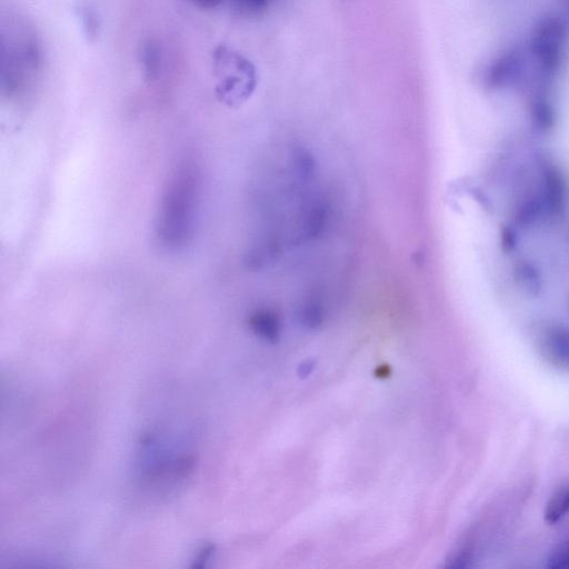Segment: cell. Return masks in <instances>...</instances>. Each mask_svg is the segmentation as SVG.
Returning a JSON list of instances; mask_svg holds the SVG:
<instances>
[{
	"instance_id": "cell-1",
	"label": "cell",
	"mask_w": 569,
	"mask_h": 569,
	"mask_svg": "<svg viewBox=\"0 0 569 569\" xmlns=\"http://www.w3.org/2000/svg\"><path fill=\"white\" fill-rule=\"evenodd\" d=\"M568 43L569 28L564 18L548 15L539 19L528 45L536 72L553 82L565 62Z\"/></svg>"
},
{
	"instance_id": "cell-2",
	"label": "cell",
	"mask_w": 569,
	"mask_h": 569,
	"mask_svg": "<svg viewBox=\"0 0 569 569\" xmlns=\"http://www.w3.org/2000/svg\"><path fill=\"white\" fill-rule=\"evenodd\" d=\"M531 63V54L523 47L508 48L485 66L482 72L483 83L487 88L496 91L522 85L528 76L534 74Z\"/></svg>"
},
{
	"instance_id": "cell-3",
	"label": "cell",
	"mask_w": 569,
	"mask_h": 569,
	"mask_svg": "<svg viewBox=\"0 0 569 569\" xmlns=\"http://www.w3.org/2000/svg\"><path fill=\"white\" fill-rule=\"evenodd\" d=\"M194 184L191 176L179 178L168 193L163 208V235L181 241L188 235L194 206Z\"/></svg>"
},
{
	"instance_id": "cell-4",
	"label": "cell",
	"mask_w": 569,
	"mask_h": 569,
	"mask_svg": "<svg viewBox=\"0 0 569 569\" xmlns=\"http://www.w3.org/2000/svg\"><path fill=\"white\" fill-rule=\"evenodd\" d=\"M42 61V48L37 39L34 35L25 34L19 41L18 47L12 48L8 72H4V83L9 91L13 93L25 91L41 71Z\"/></svg>"
},
{
	"instance_id": "cell-5",
	"label": "cell",
	"mask_w": 569,
	"mask_h": 569,
	"mask_svg": "<svg viewBox=\"0 0 569 569\" xmlns=\"http://www.w3.org/2000/svg\"><path fill=\"white\" fill-rule=\"evenodd\" d=\"M541 349L549 364L569 372V328L564 326L547 328L542 336Z\"/></svg>"
},
{
	"instance_id": "cell-6",
	"label": "cell",
	"mask_w": 569,
	"mask_h": 569,
	"mask_svg": "<svg viewBox=\"0 0 569 569\" xmlns=\"http://www.w3.org/2000/svg\"><path fill=\"white\" fill-rule=\"evenodd\" d=\"M544 177V206L549 212H561L566 203V186L562 176L554 168L549 167L546 169Z\"/></svg>"
},
{
	"instance_id": "cell-7",
	"label": "cell",
	"mask_w": 569,
	"mask_h": 569,
	"mask_svg": "<svg viewBox=\"0 0 569 569\" xmlns=\"http://www.w3.org/2000/svg\"><path fill=\"white\" fill-rule=\"evenodd\" d=\"M569 514V482L549 498L545 508V522L548 525H555Z\"/></svg>"
},
{
	"instance_id": "cell-8",
	"label": "cell",
	"mask_w": 569,
	"mask_h": 569,
	"mask_svg": "<svg viewBox=\"0 0 569 569\" xmlns=\"http://www.w3.org/2000/svg\"><path fill=\"white\" fill-rule=\"evenodd\" d=\"M516 279L519 286L525 289L526 293L537 295L539 292H541V275H539L534 266L531 264L524 263L518 265L516 269Z\"/></svg>"
},
{
	"instance_id": "cell-9",
	"label": "cell",
	"mask_w": 569,
	"mask_h": 569,
	"mask_svg": "<svg viewBox=\"0 0 569 569\" xmlns=\"http://www.w3.org/2000/svg\"><path fill=\"white\" fill-rule=\"evenodd\" d=\"M543 215V204L539 201H528L517 213V223L523 227L535 225Z\"/></svg>"
},
{
	"instance_id": "cell-10",
	"label": "cell",
	"mask_w": 569,
	"mask_h": 569,
	"mask_svg": "<svg viewBox=\"0 0 569 569\" xmlns=\"http://www.w3.org/2000/svg\"><path fill=\"white\" fill-rule=\"evenodd\" d=\"M547 566L555 569H569V538L554 548L547 559Z\"/></svg>"
},
{
	"instance_id": "cell-11",
	"label": "cell",
	"mask_w": 569,
	"mask_h": 569,
	"mask_svg": "<svg viewBox=\"0 0 569 569\" xmlns=\"http://www.w3.org/2000/svg\"><path fill=\"white\" fill-rule=\"evenodd\" d=\"M157 48L152 45H148L144 51V66L145 71L148 76L155 77L157 75V71L159 68V63H161V59H159Z\"/></svg>"
},
{
	"instance_id": "cell-12",
	"label": "cell",
	"mask_w": 569,
	"mask_h": 569,
	"mask_svg": "<svg viewBox=\"0 0 569 569\" xmlns=\"http://www.w3.org/2000/svg\"><path fill=\"white\" fill-rule=\"evenodd\" d=\"M271 0H236V3L242 9L249 13L261 12Z\"/></svg>"
},
{
	"instance_id": "cell-13",
	"label": "cell",
	"mask_w": 569,
	"mask_h": 569,
	"mask_svg": "<svg viewBox=\"0 0 569 569\" xmlns=\"http://www.w3.org/2000/svg\"><path fill=\"white\" fill-rule=\"evenodd\" d=\"M517 245V236L513 228L505 227L502 233V246L506 253L514 251Z\"/></svg>"
},
{
	"instance_id": "cell-14",
	"label": "cell",
	"mask_w": 569,
	"mask_h": 569,
	"mask_svg": "<svg viewBox=\"0 0 569 569\" xmlns=\"http://www.w3.org/2000/svg\"><path fill=\"white\" fill-rule=\"evenodd\" d=\"M215 546L213 544H209L205 546L201 553H199L195 565L193 567L196 568H203L205 567L206 562L208 561L209 557H211L212 553L214 552Z\"/></svg>"
},
{
	"instance_id": "cell-15",
	"label": "cell",
	"mask_w": 569,
	"mask_h": 569,
	"mask_svg": "<svg viewBox=\"0 0 569 569\" xmlns=\"http://www.w3.org/2000/svg\"><path fill=\"white\" fill-rule=\"evenodd\" d=\"M199 7L212 9L223 3V0H193Z\"/></svg>"
},
{
	"instance_id": "cell-16",
	"label": "cell",
	"mask_w": 569,
	"mask_h": 569,
	"mask_svg": "<svg viewBox=\"0 0 569 569\" xmlns=\"http://www.w3.org/2000/svg\"><path fill=\"white\" fill-rule=\"evenodd\" d=\"M568 3H569V0H568Z\"/></svg>"
}]
</instances>
